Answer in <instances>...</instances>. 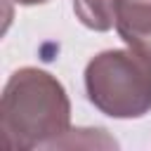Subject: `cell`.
<instances>
[{
	"instance_id": "obj_1",
	"label": "cell",
	"mask_w": 151,
	"mask_h": 151,
	"mask_svg": "<svg viewBox=\"0 0 151 151\" xmlns=\"http://www.w3.org/2000/svg\"><path fill=\"white\" fill-rule=\"evenodd\" d=\"M68 123L71 101L52 73L24 66L9 76L0 97V137L7 149H54Z\"/></svg>"
},
{
	"instance_id": "obj_2",
	"label": "cell",
	"mask_w": 151,
	"mask_h": 151,
	"mask_svg": "<svg viewBox=\"0 0 151 151\" xmlns=\"http://www.w3.org/2000/svg\"><path fill=\"white\" fill-rule=\"evenodd\" d=\"M85 92L104 116L142 118L151 111V59L134 50H104L85 66Z\"/></svg>"
},
{
	"instance_id": "obj_4",
	"label": "cell",
	"mask_w": 151,
	"mask_h": 151,
	"mask_svg": "<svg viewBox=\"0 0 151 151\" xmlns=\"http://www.w3.org/2000/svg\"><path fill=\"white\" fill-rule=\"evenodd\" d=\"M116 2L118 0H73V12L83 26L104 33L116 26Z\"/></svg>"
},
{
	"instance_id": "obj_3",
	"label": "cell",
	"mask_w": 151,
	"mask_h": 151,
	"mask_svg": "<svg viewBox=\"0 0 151 151\" xmlns=\"http://www.w3.org/2000/svg\"><path fill=\"white\" fill-rule=\"evenodd\" d=\"M116 31L130 50L151 59V0H118Z\"/></svg>"
},
{
	"instance_id": "obj_5",
	"label": "cell",
	"mask_w": 151,
	"mask_h": 151,
	"mask_svg": "<svg viewBox=\"0 0 151 151\" xmlns=\"http://www.w3.org/2000/svg\"><path fill=\"white\" fill-rule=\"evenodd\" d=\"M17 5H26V7H31V5H42V2H47V0H14Z\"/></svg>"
}]
</instances>
